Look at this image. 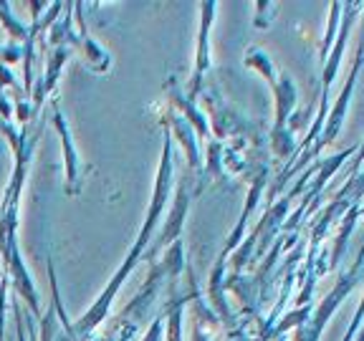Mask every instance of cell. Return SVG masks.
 <instances>
[{
	"label": "cell",
	"mask_w": 364,
	"mask_h": 341,
	"mask_svg": "<svg viewBox=\"0 0 364 341\" xmlns=\"http://www.w3.org/2000/svg\"><path fill=\"white\" fill-rule=\"evenodd\" d=\"M263 185H266V167H263V170L258 172V177H256V180H253V185H250V190H248V202H245L243 212H240L238 222H235V227H233V233H230V240H228L225 250H223V253H220V261H225L228 253H230V250H233L235 245L240 243V233H243V227H245V222H248L250 212L256 210L258 197H261V193H263Z\"/></svg>",
	"instance_id": "cell-7"
},
{
	"label": "cell",
	"mask_w": 364,
	"mask_h": 341,
	"mask_svg": "<svg viewBox=\"0 0 364 341\" xmlns=\"http://www.w3.org/2000/svg\"><path fill=\"white\" fill-rule=\"evenodd\" d=\"M271 11H276V3H266V0H263V3H256V28H268V26H271V21H273V16H268V13Z\"/></svg>",
	"instance_id": "cell-14"
},
{
	"label": "cell",
	"mask_w": 364,
	"mask_h": 341,
	"mask_svg": "<svg viewBox=\"0 0 364 341\" xmlns=\"http://www.w3.org/2000/svg\"><path fill=\"white\" fill-rule=\"evenodd\" d=\"M162 318H165V313H159L157 318H154V324L149 326L147 336H144V341H159L162 339Z\"/></svg>",
	"instance_id": "cell-15"
},
{
	"label": "cell",
	"mask_w": 364,
	"mask_h": 341,
	"mask_svg": "<svg viewBox=\"0 0 364 341\" xmlns=\"http://www.w3.org/2000/svg\"><path fill=\"white\" fill-rule=\"evenodd\" d=\"M53 124L58 129V136H61V147H63V162H66V193L71 197L81 193V177H84V170H81V157L74 147V139H71V131H68V121L61 114L58 104H53Z\"/></svg>",
	"instance_id": "cell-4"
},
{
	"label": "cell",
	"mask_w": 364,
	"mask_h": 341,
	"mask_svg": "<svg viewBox=\"0 0 364 341\" xmlns=\"http://www.w3.org/2000/svg\"><path fill=\"white\" fill-rule=\"evenodd\" d=\"M172 134L170 129H165V147H162V159H159V170H157V180H154V188H152V200H149V207H147V220H144L142 230H139V238L134 240L132 245L129 256H134L139 261L142 256V250L149 245V238H152L154 227H157V220L162 217V210L167 207L170 202V193H172Z\"/></svg>",
	"instance_id": "cell-1"
},
{
	"label": "cell",
	"mask_w": 364,
	"mask_h": 341,
	"mask_svg": "<svg viewBox=\"0 0 364 341\" xmlns=\"http://www.w3.org/2000/svg\"><path fill=\"white\" fill-rule=\"evenodd\" d=\"M299 102V91H296V84L289 74H279V81L273 86V129L271 131H279L286 129L291 121V114H294V107Z\"/></svg>",
	"instance_id": "cell-6"
},
{
	"label": "cell",
	"mask_w": 364,
	"mask_h": 341,
	"mask_svg": "<svg viewBox=\"0 0 364 341\" xmlns=\"http://www.w3.org/2000/svg\"><path fill=\"white\" fill-rule=\"evenodd\" d=\"M271 147L276 157H291L299 149V142L294 139V131L286 126V129L271 131Z\"/></svg>",
	"instance_id": "cell-12"
},
{
	"label": "cell",
	"mask_w": 364,
	"mask_h": 341,
	"mask_svg": "<svg viewBox=\"0 0 364 341\" xmlns=\"http://www.w3.org/2000/svg\"><path fill=\"white\" fill-rule=\"evenodd\" d=\"M79 23H81V36H79V43H76V48H79L81 56L86 58V63H89L91 71L104 74V71H109V66H112V58H109V53L104 51L97 40L86 33V23H84V18H81V16H79Z\"/></svg>",
	"instance_id": "cell-8"
},
{
	"label": "cell",
	"mask_w": 364,
	"mask_h": 341,
	"mask_svg": "<svg viewBox=\"0 0 364 341\" xmlns=\"http://www.w3.org/2000/svg\"><path fill=\"white\" fill-rule=\"evenodd\" d=\"M362 63H364V38L359 40V45H357V56H354L352 71H349V76H347V84H344V89L339 91L336 102L329 107V114H326V121H324V129H321V134H318V139L314 142V147H311V157L321 152L326 144L334 142L336 134H339L341 124H344V119H347V112H349V104H352V94H354V86H357L359 71H362Z\"/></svg>",
	"instance_id": "cell-2"
},
{
	"label": "cell",
	"mask_w": 364,
	"mask_h": 341,
	"mask_svg": "<svg viewBox=\"0 0 364 341\" xmlns=\"http://www.w3.org/2000/svg\"><path fill=\"white\" fill-rule=\"evenodd\" d=\"M0 61H3V45H0Z\"/></svg>",
	"instance_id": "cell-20"
},
{
	"label": "cell",
	"mask_w": 364,
	"mask_h": 341,
	"mask_svg": "<svg viewBox=\"0 0 364 341\" xmlns=\"http://www.w3.org/2000/svg\"><path fill=\"white\" fill-rule=\"evenodd\" d=\"M230 341H245V339H240V336H238V339H230Z\"/></svg>",
	"instance_id": "cell-21"
},
{
	"label": "cell",
	"mask_w": 364,
	"mask_h": 341,
	"mask_svg": "<svg viewBox=\"0 0 364 341\" xmlns=\"http://www.w3.org/2000/svg\"><path fill=\"white\" fill-rule=\"evenodd\" d=\"M188 207H190V195L185 185H177L175 190V202L170 207V215H167V222L162 227V233H159V240L154 243L152 253L162 250L165 245H172L175 240L182 238V227H185V215H188Z\"/></svg>",
	"instance_id": "cell-5"
},
{
	"label": "cell",
	"mask_w": 364,
	"mask_h": 341,
	"mask_svg": "<svg viewBox=\"0 0 364 341\" xmlns=\"http://www.w3.org/2000/svg\"><path fill=\"white\" fill-rule=\"evenodd\" d=\"M243 66L245 68H253V71H258L261 76H266V81L271 84V89L276 86V81H279V68L273 66V61L268 58V53L263 51V48H258V45H250L248 53H245L243 58Z\"/></svg>",
	"instance_id": "cell-9"
},
{
	"label": "cell",
	"mask_w": 364,
	"mask_h": 341,
	"mask_svg": "<svg viewBox=\"0 0 364 341\" xmlns=\"http://www.w3.org/2000/svg\"><path fill=\"white\" fill-rule=\"evenodd\" d=\"M273 341H286V336L284 334H276V336H273Z\"/></svg>",
	"instance_id": "cell-19"
},
{
	"label": "cell",
	"mask_w": 364,
	"mask_h": 341,
	"mask_svg": "<svg viewBox=\"0 0 364 341\" xmlns=\"http://www.w3.org/2000/svg\"><path fill=\"white\" fill-rule=\"evenodd\" d=\"M0 23L6 26V31L11 33V38H13V43H26L28 40V33H31V28H26L21 21H16L13 18V13H11V3H0Z\"/></svg>",
	"instance_id": "cell-11"
},
{
	"label": "cell",
	"mask_w": 364,
	"mask_h": 341,
	"mask_svg": "<svg viewBox=\"0 0 364 341\" xmlns=\"http://www.w3.org/2000/svg\"><path fill=\"white\" fill-rule=\"evenodd\" d=\"M172 117H175V119H172L170 134L180 139V144L185 147V152H188L190 167H195V170H198V167H200V157H198V144H195V136H193L195 129L188 124V121L182 119V117H177V114H172Z\"/></svg>",
	"instance_id": "cell-10"
},
{
	"label": "cell",
	"mask_w": 364,
	"mask_h": 341,
	"mask_svg": "<svg viewBox=\"0 0 364 341\" xmlns=\"http://www.w3.org/2000/svg\"><path fill=\"white\" fill-rule=\"evenodd\" d=\"M6 288H8V278L0 281V341H3V301H6Z\"/></svg>",
	"instance_id": "cell-16"
},
{
	"label": "cell",
	"mask_w": 364,
	"mask_h": 341,
	"mask_svg": "<svg viewBox=\"0 0 364 341\" xmlns=\"http://www.w3.org/2000/svg\"><path fill=\"white\" fill-rule=\"evenodd\" d=\"M341 3H331L329 6V26H326V36H324V43H321V63L326 61V56H329L331 45H334L336 40V33H339V13H341Z\"/></svg>",
	"instance_id": "cell-13"
},
{
	"label": "cell",
	"mask_w": 364,
	"mask_h": 341,
	"mask_svg": "<svg viewBox=\"0 0 364 341\" xmlns=\"http://www.w3.org/2000/svg\"><path fill=\"white\" fill-rule=\"evenodd\" d=\"M16 313H18V341H26V334H23V324H21V308H18V303H16Z\"/></svg>",
	"instance_id": "cell-17"
},
{
	"label": "cell",
	"mask_w": 364,
	"mask_h": 341,
	"mask_svg": "<svg viewBox=\"0 0 364 341\" xmlns=\"http://www.w3.org/2000/svg\"><path fill=\"white\" fill-rule=\"evenodd\" d=\"M215 3H200V28H198V45H195V66H193V79H190L188 99H195L200 94V84H203V74L210 68V28L215 21Z\"/></svg>",
	"instance_id": "cell-3"
},
{
	"label": "cell",
	"mask_w": 364,
	"mask_h": 341,
	"mask_svg": "<svg viewBox=\"0 0 364 341\" xmlns=\"http://www.w3.org/2000/svg\"><path fill=\"white\" fill-rule=\"evenodd\" d=\"M364 162V142L359 144V149H357V159H354V167H359Z\"/></svg>",
	"instance_id": "cell-18"
}]
</instances>
